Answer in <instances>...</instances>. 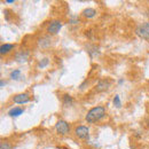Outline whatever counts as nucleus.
I'll return each instance as SVG.
<instances>
[{"instance_id": "obj_20", "label": "nucleus", "mask_w": 149, "mask_h": 149, "mask_svg": "<svg viewBox=\"0 0 149 149\" xmlns=\"http://www.w3.org/2000/svg\"><path fill=\"white\" fill-rule=\"evenodd\" d=\"M0 85H1V87H3V85H5V81H3V80H1V81H0Z\"/></svg>"}, {"instance_id": "obj_1", "label": "nucleus", "mask_w": 149, "mask_h": 149, "mask_svg": "<svg viewBox=\"0 0 149 149\" xmlns=\"http://www.w3.org/2000/svg\"><path fill=\"white\" fill-rule=\"evenodd\" d=\"M104 115H106V108L101 107V106H97V107H94V108L88 110V112L85 116V119H86L87 123L94 124L95 122L100 120Z\"/></svg>"}, {"instance_id": "obj_19", "label": "nucleus", "mask_w": 149, "mask_h": 149, "mask_svg": "<svg viewBox=\"0 0 149 149\" xmlns=\"http://www.w3.org/2000/svg\"><path fill=\"white\" fill-rule=\"evenodd\" d=\"M5 2H6V3H13V2H14V0H6Z\"/></svg>"}, {"instance_id": "obj_11", "label": "nucleus", "mask_w": 149, "mask_h": 149, "mask_svg": "<svg viewBox=\"0 0 149 149\" xmlns=\"http://www.w3.org/2000/svg\"><path fill=\"white\" fill-rule=\"evenodd\" d=\"M83 15L87 19H92L96 15V10L94 8H86V9L83 10Z\"/></svg>"}, {"instance_id": "obj_16", "label": "nucleus", "mask_w": 149, "mask_h": 149, "mask_svg": "<svg viewBox=\"0 0 149 149\" xmlns=\"http://www.w3.org/2000/svg\"><path fill=\"white\" fill-rule=\"evenodd\" d=\"M113 106L116 108H120L122 107V101H120L119 95H115V97H113Z\"/></svg>"}, {"instance_id": "obj_7", "label": "nucleus", "mask_w": 149, "mask_h": 149, "mask_svg": "<svg viewBox=\"0 0 149 149\" xmlns=\"http://www.w3.org/2000/svg\"><path fill=\"white\" fill-rule=\"evenodd\" d=\"M29 55H30L29 51H19L15 55V61L19 63H25L29 58Z\"/></svg>"}, {"instance_id": "obj_15", "label": "nucleus", "mask_w": 149, "mask_h": 149, "mask_svg": "<svg viewBox=\"0 0 149 149\" xmlns=\"http://www.w3.org/2000/svg\"><path fill=\"white\" fill-rule=\"evenodd\" d=\"M19 77H21V70L15 69V70L12 71V74H10V78H12V79H14V80H19Z\"/></svg>"}, {"instance_id": "obj_17", "label": "nucleus", "mask_w": 149, "mask_h": 149, "mask_svg": "<svg viewBox=\"0 0 149 149\" xmlns=\"http://www.w3.org/2000/svg\"><path fill=\"white\" fill-rule=\"evenodd\" d=\"M0 149H12V146L10 143H8L7 141H2L0 143Z\"/></svg>"}, {"instance_id": "obj_12", "label": "nucleus", "mask_w": 149, "mask_h": 149, "mask_svg": "<svg viewBox=\"0 0 149 149\" xmlns=\"http://www.w3.org/2000/svg\"><path fill=\"white\" fill-rule=\"evenodd\" d=\"M62 102H63V104H64L65 107H68V106H71V104H72L74 99H72V96L69 95V94H63V96H62Z\"/></svg>"}, {"instance_id": "obj_21", "label": "nucleus", "mask_w": 149, "mask_h": 149, "mask_svg": "<svg viewBox=\"0 0 149 149\" xmlns=\"http://www.w3.org/2000/svg\"><path fill=\"white\" fill-rule=\"evenodd\" d=\"M118 84H119V85L123 84V79H119V80H118Z\"/></svg>"}, {"instance_id": "obj_2", "label": "nucleus", "mask_w": 149, "mask_h": 149, "mask_svg": "<svg viewBox=\"0 0 149 149\" xmlns=\"http://www.w3.org/2000/svg\"><path fill=\"white\" fill-rule=\"evenodd\" d=\"M135 33H136V36H139L145 40H149V22L139 24L135 28Z\"/></svg>"}, {"instance_id": "obj_8", "label": "nucleus", "mask_w": 149, "mask_h": 149, "mask_svg": "<svg viewBox=\"0 0 149 149\" xmlns=\"http://www.w3.org/2000/svg\"><path fill=\"white\" fill-rule=\"evenodd\" d=\"M110 85H111V81H110V80H108V79H101V80L97 81L96 91H97V92H103V91L108 90Z\"/></svg>"}, {"instance_id": "obj_4", "label": "nucleus", "mask_w": 149, "mask_h": 149, "mask_svg": "<svg viewBox=\"0 0 149 149\" xmlns=\"http://www.w3.org/2000/svg\"><path fill=\"white\" fill-rule=\"evenodd\" d=\"M74 134H76V136H78L79 139H83V140L90 139V130H88V127H86L84 125L77 126L74 130Z\"/></svg>"}, {"instance_id": "obj_5", "label": "nucleus", "mask_w": 149, "mask_h": 149, "mask_svg": "<svg viewBox=\"0 0 149 149\" xmlns=\"http://www.w3.org/2000/svg\"><path fill=\"white\" fill-rule=\"evenodd\" d=\"M61 28H62V22H61L60 19H54V21H52V22L48 24V26H47V32H48L49 35H56V33L61 30Z\"/></svg>"}, {"instance_id": "obj_18", "label": "nucleus", "mask_w": 149, "mask_h": 149, "mask_svg": "<svg viewBox=\"0 0 149 149\" xmlns=\"http://www.w3.org/2000/svg\"><path fill=\"white\" fill-rule=\"evenodd\" d=\"M78 22H79V19H78L77 16H72V17H71V21H70V23L74 24V23H78Z\"/></svg>"}, {"instance_id": "obj_14", "label": "nucleus", "mask_w": 149, "mask_h": 149, "mask_svg": "<svg viewBox=\"0 0 149 149\" xmlns=\"http://www.w3.org/2000/svg\"><path fill=\"white\" fill-rule=\"evenodd\" d=\"M48 64H49V60H48L47 57H44V58H41V61L38 63V68H39V69H44V68H46Z\"/></svg>"}, {"instance_id": "obj_6", "label": "nucleus", "mask_w": 149, "mask_h": 149, "mask_svg": "<svg viewBox=\"0 0 149 149\" xmlns=\"http://www.w3.org/2000/svg\"><path fill=\"white\" fill-rule=\"evenodd\" d=\"M13 101L17 104H24V103H28L30 101V96L28 93H21L17 94L13 97Z\"/></svg>"}, {"instance_id": "obj_9", "label": "nucleus", "mask_w": 149, "mask_h": 149, "mask_svg": "<svg viewBox=\"0 0 149 149\" xmlns=\"http://www.w3.org/2000/svg\"><path fill=\"white\" fill-rule=\"evenodd\" d=\"M14 45L13 44H3V45H1V47H0V54L1 55H6V54H8L9 52H12L13 49H14Z\"/></svg>"}, {"instance_id": "obj_13", "label": "nucleus", "mask_w": 149, "mask_h": 149, "mask_svg": "<svg viewBox=\"0 0 149 149\" xmlns=\"http://www.w3.org/2000/svg\"><path fill=\"white\" fill-rule=\"evenodd\" d=\"M86 51L88 52V54L92 56V57L99 54V49H97V47L94 46V45H87V46H86Z\"/></svg>"}, {"instance_id": "obj_3", "label": "nucleus", "mask_w": 149, "mask_h": 149, "mask_svg": "<svg viewBox=\"0 0 149 149\" xmlns=\"http://www.w3.org/2000/svg\"><path fill=\"white\" fill-rule=\"evenodd\" d=\"M55 130L58 134L65 135V134H68L69 131H70V125H69L65 120L60 119V120H57V123L55 124Z\"/></svg>"}, {"instance_id": "obj_10", "label": "nucleus", "mask_w": 149, "mask_h": 149, "mask_svg": "<svg viewBox=\"0 0 149 149\" xmlns=\"http://www.w3.org/2000/svg\"><path fill=\"white\" fill-rule=\"evenodd\" d=\"M23 109L21 108V107H14V108H12L9 111H8V115L10 116V117H19V115H22L23 113Z\"/></svg>"}]
</instances>
